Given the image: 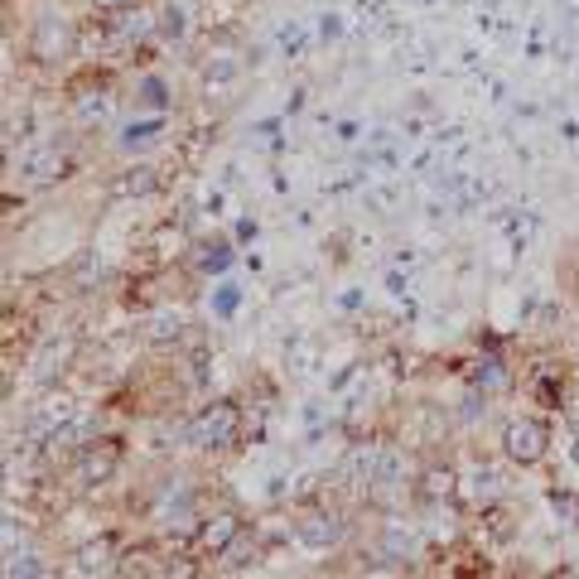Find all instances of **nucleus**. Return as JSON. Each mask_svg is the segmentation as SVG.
<instances>
[{"instance_id":"1","label":"nucleus","mask_w":579,"mask_h":579,"mask_svg":"<svg viewBox=\"0 0 579 579\" xmlns=\"http://www.w3.org/2000/svg\"><path fill=\"white\" fill-rule=\"evenodd\" d=\"M242 435V411L232 401H213L189 420V444L193 449H232Z\"/></svg>"},{"instance_id":"2","label":"nucleus","mask_w":579,"mask_h":579,"mask_svg":"<svg viewBox=\"0 0 579 579\" xmlns=\"http://www.w3.org/2000/svg\"><path fill=\"white\" fill-rule=\"evenodd\" d=\"M546 444H551V430H546V420H507V430H502V449H507V459L512 464H536L541 454H546Z\"/></svg>"},{"instance_id":"3","label":"nucleus","mask_w":579,"mask_h":579,"mask_svg":"<svg viewBox=\"0 0 579 579\" xmlns=\"http://www.w3.org/2000/svg\"><path fill=\"white\" fill-rule=\"evenodd\" d=\"M68 49H73V25H68L63 15H44V20H34L29 54L39 58V63H58V58H68Z\"/></svg>"},{"instance_id":"4","label":"nucleus","mask_w":579,"mask_h":579,"mask_svg":"<svg viewBox=\"0 0 579 579\" xmlns=\"http://www.w3.org/2000/svg\"><path fill=\"white\" fill-rule=\"evenodd\" d=\"M116 464H121V449L111 440L92 444V449H83V459H78V469H73V483L78 488H97V483H107L111 473H116Z\"/></svg>"},{"instance_id":"5","label":"nucleus","mask_w":579,"mask_h":579,"mask_svg":"<svg viewBox=\"0 0 579 579\" xmlns=\"http://www.w3.org/2000/svg\"><path fill=\"white\" fill-rule=\"evenodd\" d=\"M242 536V522L232 517V512H218V517H208V522H198L193 531V546L203 555H227V546Z\"/></svg>"},{"instance_id":"6","label":"nucleus","mask_w":579,"mask_h":579,"mask_svg":"<svg viewBox=\"0 0 579 579\" xmlns=\"http://www.w3.org/2000/svg\"><path fill=\"white\" fill-rule=\"evenodd\" d=\"M338 536H343V522H338L333 512H309V517L300 522V541L309 546V551H329Z\"/></svg>"},{"instance_id":"7","label":"nucleus","mask_w":579,"mask_h":579,"mask_svg":"<svg viewBox=\"0 0 579 579\" xmlns=\"http://www.w3.org/2000/svg\"><path fill=\"white\" fill-rule=\"evenodd\" d=\"M155 169L150 165H131L121 169V179H116V198H145V193H155Z\"/></svg>"},{"instance_id":"8","label":"nucleus","mask_w":579,"mask_h":579,"mask_svg":"<svg viewBox=\"0 0 579 579\" xmlns=\"http://www.w3.org/2000/svg\"><path fill=\"white\" fill-rule=\"evenodd\" d=\"M63 169H68V160L58 155V150H39V155H29V184H54V179H63Z\"/></svg>"},{"instance_id":"9","label":"nucleus","mask_w":579,"mask_h":579,"mask_svg":"<svg viewBox=\"0 0 579 579\" xmlns=\"http://www.w3.org/2000/svg\"><path fill=\"white\" fill-rule=\"evenodd\" d=\"M63 362H68V343H63V348H58V343H49V348L39 353L34 377H39V382H54V372H63Z\"/></svg>"},{"instance_id":"10","label":"nucleus","mask_w":579,"mask_h":579,"mask_svg":"<svg viewBox=\"0 0 579 579\" xmlns=\"http://www.w3.org/2000/svg\"><path fill=\"white\" fill-rule=\"evenodd\" d=\"M454 493V473L449 469H430L425 473V497H449Z\"/></svg>"},{"instance_id":"11","label":"nucleus","mask_w":579,"mask_h":579,"mask_svg":"<svg viewBox=\"0 0 579 579\" xmlns=\"http://www.w3.org/2000/svg\"><path fill=\"white\" fill-rule=\"evenodd\" d=\"M155 131H160V121H145V126H131L121 145H126V150H131V145H145V140H155Z\"/></svg>"},{"instance_id":"12","label":"nucleus","mask_w":579,"mask_h":579,"mask_svg":"<svg viewBox=\"0 0 579 579\" xmlns=\"http://www.w3.org/2000/svg\"><path fill=\"white\" fill-rule=\"evenodd\" d=\"M155 338H160V343H165V338H179V314H160V319H155Z\"/></svg>"},{"instance_id":"13","label":"nucleus","mask_w":579,"mask_h":579,"mask_svg":"<svg viewBox=\"0 0 579 579\" xmlns=\"http://www.w3.org/2000/svg\"><path fill=\"white\" fill-rule=\"evenodd\" d=\"M102 15H126V10H136V0H92Z\"/></svg>"},{"instance_id":"14","label":"nucleus","mask_w":579,"mask_h":579,"mask_svg":"<svg viewBox=\"0 0 579 579\" xmlns=\"http://www.w3.org/2000/svg\"><path fill=\"white\" fill-rule=\"evenodd\" d=\"M160 29H165V34H179V29H184V10H169Z\"/></svg>"}]
</instances>
